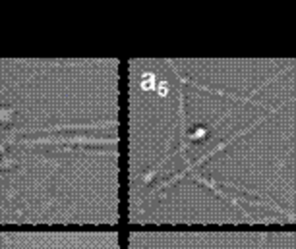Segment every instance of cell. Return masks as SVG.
Wrapping results in <instances>:
<instances>
[{"mask_svg":"<svg viewBox=\"0 0 296 249\" xmlns=\"http://www.w3.org/2000/svg\"><path fill=\"white\" fill-rule=\"evenodd\" d=\"M153 85H155V77L151 75V73H145V75L141 77V87L145 91H149V89H153Z\"/></svg>","mask_w":296,"mask_h":249,"instance_id":"obj_1","label":"cell"},{"mask_svg":"<svg viewBox=\"0 0 296 249\" xmlns=\"http://www.w3.org/2000/svg\"><path fill=\"white\" fill-rule=\"evenodd\" d=\"M159 93L161 95H166V85H159Z\"/></svg>","mask_w":296,"mask_h":249,"instance_id":"obj_2","label":"cell"}]
</instances>
